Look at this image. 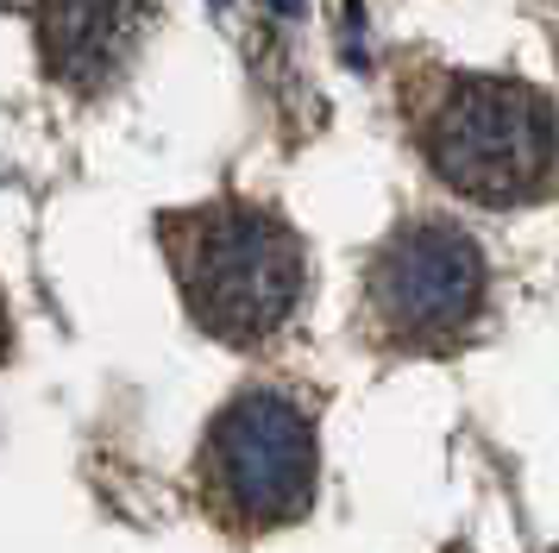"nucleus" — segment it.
<instances>
[{"instance_id": "nucleus-3", "label": "nucleus", "mask_w": 559, "mask_h": 553, "mask_svg": "<svg viewBox=\"0 0 559 553\" xmlns=\"http://www.w3.org/2000/svg\"><path fill=\"white\" fill-rule=\"evenodd\" d=\"M484 251L453 221H408L371 264V315L390 346H447L484 315Z\"/></svg>"}, {"instance_id": "nucleus-4", "label": "nucleus", "mask_w": 559, "mask_h": 553, "mask_svg": "<svg viewBox=\"0 0 559 553\" xmlns=\"http://www.w3.org/2000/svg\"><path fill=\"white\" fill-rule=\"evenodd\" d=\"M207 478H214V497L252 528L302 516L308 497H314V422H308V409L283 390L233 397L207 434Z\"/></svg>"}, {"instance_id": "nucleus-5", "label": "nucleus", "mask_w": 559, "mask_h": 553, "mask_svg": "<svg viewBox=\"0 0 559 553\" xmlns=\"http://www.w3.org/2000/svg\"><path fill=\"white\" fill-rule=\"evenodd\" d=\"M145 20L152 0H38V50L57 82L95 95L127 70Z\"/></svg>"}, {"instance_id": "nucleus-2", "label": "nucleus", "mask_w": 559, "mask_h": 553, "mask_svg": "<svg viewBox=\"0 0 559 553\" xmlns=\"http://www.w3.org/2000/svg\"><path fill=\"white\" fill-rule=\"evenodd\" d=\"M433 176L472 201H522L554 176V114L528 82L453 75L421 120Z\"/></svg>"}, {"instance_id": "nucleus-1", "label": "nucleus", "mask_w": 559, "mask_h": 553, "mask_svg": "<svg viewBox=\"0 0 559 553\" xmlns=\"http://www.w3.org/2000/svg\"><path fill=\"white\" fill-rule=\"evenodd\" d=\"M164 251L177 264L189 315L233 346L277 333L308 283L296 226L252 201H207L189 214H164Z\"/></svg>"}]
</instances>
